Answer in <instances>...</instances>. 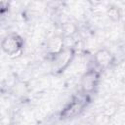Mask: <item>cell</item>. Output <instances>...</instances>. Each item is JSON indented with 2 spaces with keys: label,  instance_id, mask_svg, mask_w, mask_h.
Here are the masks:
<instances>
[{
  "label": "cell",
  "instance_id": "obj_1",
  "mask_svg": "<svg viewBox=\"0 0 125 125\" xmlns=\"http://www.w3.org/2000/svg\"><path fill=\"white\" fill-rule=\"evenodd\" d=\"M92 97L81 94L73 95L70 100L62 106L58 113V119L61 121H70L79 117L91 104Z\"/></svg>",
  "mask_w": 125,
  "mask_h": 125
},
{
  "label": "cell",
  "instance_id": "obj_7",
  "mask_svg": "<svg viewBox=\"0 0 125 125\" xmlns=\"http://www.w3.org/2000/svg\"><path fill=\"white\" fill-rule=\"evenodd\" d=\"M105 14L108 20L114 23H119L122 20V11L116 5H113V4L108 5L106 8Z\"/></svg>",
  "mask_w": 125,
  "mask_h": 125
},
{
  "label": "cell",
  "instance_id": "obj_8",
  "mask_svg": "<svg viewBox=\"0 0 125 125\" xmlns=\"http://www.w3.org/2000/svg\"><path fill=\"white\" fill-rule=\"evenodd\" d=\"M14 0H0V19L6 17L13 5Z\"/></svg>",
  "mask_w": 125,
  "mask_h": 125
},
{
  "label": "cell",
  "instance_id": "obj_9",
  "mask_svg": "<svg viewBox=\"0 0 125 125\" xmlns=\"http://www.w3.org/2000/svg\"><path fill=\"white\" fill-rule=\"evenodd\" d=\"M86 1L92 7H98L103 3V0H86Z\"/></svg>",
  "mask_w": 125,
  "mask_h": 125
},
{
  "label": "cell",
  "instance_id": "obj_10",
  "mask_svg": "<svg viewBox=\"0 0 125 125\" xmlns=\"http://www.w3.org/2000/svg\"><path fill=\"white\" fill-rule=\"evenodd\" d=\"M61 1H63V0H61Z\"/></svg>",
  "mask_w": 125,
  "mask_h": 125
},
{
  "label": "cell",
  "instance_id": "obj_3",
  "mask_svg": "<svg viewBox=\"0 0 125 125\" xmlns=\"http://www.w3.org/2000/svg\"><path fill=\"white\" fill-rule=\"evenodd\" d=\"M25 48V39L17 32H10L2 37L0 49L10 58L20 57Z\"/></svg>",
  "mask_w": 125,
  "mask_h": 125
},
{
  "label": "cell",
  "instance_id": "obj_6",
  "mask_svg": "<svg viewBox=\"0 0 125 125\" xmlns=\"http://www.w3.org/2000/svg\"><path fill=\"white\" fill-rule=\"evenodd\" d=\"M66 39L64 36L61 34H53L51 35L45 42L44 45V55L46 59L50 62L55 57H57L63 49L66 47Z\"/></svg>",
  "mask_w": 125,
  "mask_h": 125
},
{
  "label": "cell",
  "instance_id": "obj_5",
  "mask_svg": "<svg viewBox=\"0 0 125 125\" xmlns=\"http://www.w3.org/2000/svg\"><path fill=\"white\" fill-rule=\"evenodd\" d=\"M115 62L116 57L112 51L106 47H102L94 53L91 62L94 67L99 69L101 72H104L112 68L115 65Z\"/></svg>",
  "mask_w": 125,
  "mask_h": 125
},
{
  "label": "cell",
  "instance_id": "obj_2",
  "mask_svg": "<svg viewBox=\"0 0 125 125\" xmlns=\"http://www.w3.org/2000/svg\"><path fill=\"white\" fill-rule=\"evenodd\" d=\"M102 75L103 72H101L93 65H89L79 79V92L81 94L92 97L97 93L100 87Z\"/></svg>",
  "mask_w": 125,
  "mask_h": 125
},
{
  "label": "cell",
  "instance_id": "obj_4",
  "mask_svg": "<svg viewBox=\"0 0 125 125\" xmlns=\"http://www.w3.org/2000/svg\"><path fill=\"white\" fill-rule=\"evenodd\" d=\"M76 57V50L74 47L66 46L62 52L55 57L51 62V73L54 76H59L64 73L72 64Z\"/></svg>",
  "mask_w": 125,
  "mask_h": 125
}]
</instances>
